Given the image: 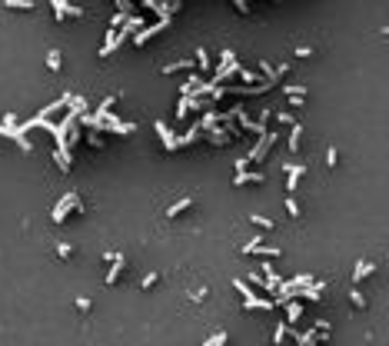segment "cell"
<instances>
[{
    "label": "cell",
    "instance_id": "6da1fadb",
    "mask_svg": "<svg viewBox=\"0 0 389 346\" xmlns=\"http://www.w3.org/2000/svg\"><path fill=\"white\" fill-rule=\"evenodd\" d=\"M70 213H83V200H80L77 193H64V197L57 200V207H54V213H50V216H54V223L60 226Z\"/></svg>",
    "mask_w": 389,
    "mask_h": 346
},
{
    "label": "cell",
    "instance_id": "7a4b0ae2",
    "mask_svg": "<svg viewBox=\"0 0 389 346\" xmlns=\"http://www.w3.org/2000/svg\"><path fill=\"white\" fill-rule=\"evenodd\" d=\"M279 137H276V130H263V134H259V140H256L253 143V150H250V163H263V160H266V153L269 150H273V143H276Z\"/></svg>",
    "mask_w": 389,
    "mask_h": 346
},
{
    "label": "cell",
    "instance_id": "3957f363",
    "mask_svg": "<svg viewBox=\"0 0 389 346\" xmlns=\"http://www.w3.org/2000/svg\"><path fill=\"white\" fill-rule=\"evenodd\" d=\"M170 20H173V17H160V20H156V23H150V27H140V30L133 34V47H143L146 40H150V37H156L160 30H163V27H170Z\"/></svg>",
    "mask_w": 389,
    "mask_h": 346
},
{
    "label": "cell",
    "instance_id": "277c9868",
    "mask_svg": "<svg viewBox=\"0 0 389 346\" xmlns=\"http://www.w3.org/2000/svg\"><path fill=\"white\" fill-rule=\"evenodd\" d=\"M153 134L163 140V150H167V153H177V150H180V146H177V134H173L163 120H153Z\"/></svg>",
    "mask_w": 389,
    "mask_h": 346
},
{
    "label": "cell",
    "instance_id": "5b68a950",
    "mask_svg": "<svg viewBox=\"0 0 389 346\" xmlns=\"http://www.w3.org/2000/svg\"><path fill=\"white\" fill-rule=\"evenodd\" d=\"M240 60H223L220 64V70H216V73H213V83H226V80L230 77H240Z\"/></svg>",
    "mask_w": 389,
    "mask_h": 346
},
{
    "label": "cell",
    "instance_id": "8992f818",
    "mask_svg": "<svg viewBox=\"0 0 389 346\" xmlns=\"http://www.w3.org/2000/svg\"><path fill=\"white\" fill-rule=\"evenodd\" d=\"M283 173H286V190L293 193L296 183H300V177L306 173V167H303V163H283Z\"/></svg>",
    "mask_w": 389,
    "mask_h": 346
},
{
    "label": "cell",
    "instance_id": "52a82bcc",
    "mask_svg": "<svg viewBox=\"0 0 389 346\" xmlns=\"http://www.w3.org/2000/svg\"><path fill=\"white\" fill-rule=\"evenodd\" d=\"M203 140L213 143V146H226V143H230V134L220 130V127H210V130H203Z\"/></svg>",
    "mask_w": 389,
    "mask_h": 346
},
{
    "label": "cell",
    "instance_id": "ba28073f",
    "mask_svg": "<svg viewBox=\"0 0 389 346\" xmlns=\"http://www.w3.org/2000/svg\"><path fill=\"white\" fill-rule=\"evenodd\" d=\"M123 267H127V257H123V253H113L110 270H107V283H117V279H120V273H123Z\"/></svg>",
    "mask_w": 389,
    "mask_h": 346
},
{
    "label": "cell",
    "instance_id": "9c48e42d",
    "mask_svg": "<svg viewBox=\"0 0 389 346\" xmlns=\"http://www.w3.org/2000/svg\"><path fill=\"white\" fill-rule=\"evenodd\" d=\"M373 273H376V263H373V260H359L356 270H353V283H363V279L373 277Z\"/></svg>",
    "mask_w": 389,
    "mask_h": 346
},
{
    "label": "cell",
    "instance_id": "30bf717a",
    "mask_svg": "<svg viewBox=\"0 0 389 346\" xmlns=\"http://www.w3.org/2000/svg\"><path fill=\"white\" fill-rule=\"evenodd\" d=\"M54 163H57L60 173H70V150L67 146H60V143L54 146Z\"/></svg>",
    "mask_w": 389,
    "mask_h": 346
},
{
    "label": "cell",
    "instance_id": "8fae6325",
    "mask_svg": "<svg viewBox=\"0 0 389 346\" xmlns=\"http://www.w3.org/2000/svg\"><path fill=\"white\" fill-rule=\"evenodd\" d=\"M243 183H266V173H246V170H236L233 187H243Z\"/></svg>",
    "mask_w": 389,
    "mask_h": 346
},
{
    "label": "cell",
    "instance_id": "7c38bea8",
    "mask_svg": "<svg viewBox=\"0 0 389 346\" xmlns=\"http://www.w3.org/2000/svg\"><path fill=\"white\" fill-rule=\"evenodd\" d=\"M283 306H286V323L293 326V323H296V320L303 316V306H300V300H296V296H289V300L283 303Z\"/></svg>",
    "mask_w": 389,
    "mask_h": 346
},
{
    "label": "cell",
    "instance_id": "4fadbf2b",
    "mask_svg": "<svg viewBox=\"0 0 389 346\" xmlns=\"http://www.w3.org/2000/svg\"><path fill=\"white\" fill-rule=\"evenodd\" d=\"M203 137V130L200 127H193V130H190V134H183V137H177V146L180 150H183V146H190V143H196V140H200Z\"/></svg>",
    "mask_w": 389,
    "mask_h": 346
},
{
    "label": "cell",
    "instance_id": "5bb4252c",
    "mask_svg": "<svg viewBox=\"0 0 389 346\" xmlns=\"http://www.w3.org/2000/svg\"><path fill=\"white\" fill-rule=\"evenodd\" d=\"M47 3H50V7H54V20L60 23V20H67V0H47Z\"/></svg>",
    "mask_w": 389,
    "mask_h": 346
},
{
    "label": "cell",
    "instance_id": "9a60e30c",
    "mask_svg": "<svg viewBox=\"0 0 389 346\" xmlns=\"http://www.w3.org/2000/svg\"><path fill=\"white\" fill-rule=\"evenodd\" d=\"M300 140H303V123L296 120L293 123V130H289V150H293V153L300 150Z\"/></svg>",
    "mask_w": 389,
    "mask_h": 346
},
{
    "label": "cell",
    "instance_id": "2e32d148",
    "mask_svg": "<svg viewBox=\"0 0 389 346\" xmlns=\"http://www.w3.org/2000/svg\"><path fill=\"white\" fill-rule=\"evenodd\" d=\"M190 207H193V200H190V197H183V200H177V203H173V207L167 210V216L173 220V216H180V213H183V210H190Z\"/></svg>",
    "mask_w": 389,
    "mask_h": 346
},
{
    "label": "cell",
    "instance_id": "e0dca14e",
    "mask_svg": "<svg viewBox=\"0 0 389 346\" xmlns=\"http://www.w3.org/2000/svg\"><path fill=\"white\" fill-rule=\"evenodd\" d=\"M190 67H196L193 60H177V64H167V67H160L163 73H180V70H190Z\"/></svg>",
    "mask_w": 389,
    "mask_h": 346
},
{
    "label": "cell",
    "instance_id": "ac0fdd59",
    "mask_svg": "<svg viewBox=\"0 0 389 346\" xmlns=\"http://www.w3.org/2000/svg\"><path fill=\"white\" fill-rule=\"evenodd\" d=\"M3 7H10V10H34L37 3L34 0H3Z\"/></svg>",
    "mask_w": 389,
    "mask_h": 346
},
{
    "label": "cell",
    "instance_id": "d6986e66",
    "mask_svg": "<svg viewBox=\"0 0 389 346\" xmlns=\"http://www.w3.org/2000/svg\"><path fill=\"white\" fill-rule=\"evenodd\" d=\"M70 110L77 113V117H80V113H87V97H83V93H80V97L73 93V97H70Z\"/></svg>",
    "mask_w": 389,
    "mask_h": 346
},
{
    "label": "cell",
    "instance_id": "ffe728a7",
    "mask_svg": "<svg viewBox=\"0 0 389 346\" xmlns=\"http://www.w3.org/2000/svg\"><path fill=\"white\" fill-rule=\"evenodd\" d=\"M233 290L240 293V296H243V300H253V296H256V293H253V286H246V283H243V279H240V277L233 279Z\"/></svg>",
    "mask_w": 389,
    "mask_h": 346
},
{
    "label": "cell",
    "instance_id": "44dd1931",
    "mask_svg": "<svg viewBox=\"0 0 389 346\" xmlns=\"http://www.w3.org/2000/svg\"><path fill=\"white\" fill-rule=\"evenodd\" d=\"M196 70H200V73H206V70H213V67H210V54H206L203 47H200V50H196Z\"/></svg>",
    "mask_w": 389,
    "mask_h": 346
},
{
    "label": "cell",
    "instance_id": "7402d4cb",
    "mask_svg": "<svg viewBox=\"0 0 389 346\" xmlns=\"http://www.w3.org/2000/svg\"><path fill=\"white\" fill-rule=\"evenodd\" d=\"M240 80H243V83H263V80H266V77H263V73H256V70H240Z\"/></svg>",
    "mask_w": 389,
    "mask_h": 346
},
{
    "label": "cell",
    "instance_id": "603a6c76",
    "mask_svg": "<svg viewBox=\"0 0 389 346\" xmlns=\"http://www.w3.org/2000/svg\"><path fill=\"white\" fill-rule=\"evenodd\" d=\"M250 223L259 226V230H273V226H276L273 220H269V216H259V213H253V216H250Z\"/></svg>",
    "mask_w": 389,
    "mask_h": 346
},
{
    "label": "cell",
    "instance_id": "cb8c5ba5",
    "mask_svg": "<svg viewBox=\"0 0 389 346\" xmlns=\"http://www.w3.org/2000/svg\"><path fill=\"white\" fill-rule=\"evenodd\" d=\"M256 253H259V257H263V260H276V257H283V250H276V246H263V243H259V246H256Z\"/></svg>",
    "mask_w": 389,
    "mask_h": 346
},
{
    "label": "cell",
    "instance_id": "d4e9b609",
    "mask_svg": "<svg viewBox=\"0 0 389 346\" xmlns=\"http://www.w3.org/2000/svg\"><path fill=\"white\" fill-rule=\"evenodd\" d=\"M286 333H289V323L283 320V323H276V330H273V343H283L286 340Z\"/></svg>",
    "mask_w": 389,
    "mask_h": 346
},
{
    "label": "cell",
    "instance_id": "484cf974",
    "mask_svg": "<svg viewBox=\"0 0 389 346\" xmlns=\"http://www.w3.org/2000/svg\"><path fill=\"white\" fill-rule=\"evenodd\" d=\"M286 213L293 216V220H300V203H296V197L289 193V200H286Z\"/></svg>",
    "mask_w": 389,
    "mask_h": 346
},
{
    "label": "cell",
    "instance_id": "4316f807",
    "mask_svg": "<svg viewBox=\"0 0 389 346\" xmlns=\"http://www.w3.org/2000/svg\"><path fill=\"white\" fill-rule=\"evenodd\" d=\"M349 303H353L356 310H366V296H363L359 290H353V293H349Z\"/></svg>",
    "mask_w": 389,
    "mask_h": 346
},
{
    "label": "cell",
    "instance_id": "83f0119b",
    "mask_svg": "<svg viewBox=\"0 0 389 346\" xmlns=\"http://www.w3.org/2000/svg\"><path fill=\"white\" fill-rule=\"evenodd\" d=\"M310 283H316V277H310V273H296L293 277V286H310Z\"/></svg>",
    "mask_w": 389,
    "mask_h": 346
},
{
    "label": "cell",
    "instance_id": "f1b7e54d",
    "mask_svg": "<svg viewBox=\"0 0 389 346\" xmlns=\"http://www.w3.org/2000/svg\"><path fill=\"white\" fill-rule=\"evenodd\" d=\"M47 67L54 70V73L60 70V50H50V54H47Z\"/></svg>",
    "mask_w": 389,
    "mask_h": 346
},
{
    "label": "cell",
    "instance_id": "f546056e",
    "mask_svg": "<svg viewBox=\"0 0 389 346\" xmlns=\"http://www.w3.org/2000/svg\"><path fill=\"white\" fill-rule=\"evenodd\" d=\"M293 340H296L300 346H313V343H316V333H296Z\"/></svg>",
    "mask_w": 389,
    "mask_h": 346
},
{
    "label": "cell",
    "instance_id": "4dcf8cb0",
    "mask_svg": "<svg viewBox=\"0 0 389 346\" xmlns=\"http://www.w3.org/2000/svg\"><path fill=\"white\" fill-rule=\"evenodd\" d=\"M87 143L93 146V150H100V146H103V140H100V130H90V134H87Z\"/></svg>",
    "mask_w": 389,
    "mask_h": 346
},
{
    "label": "cell",
    "instance_id": "1f68e13d",
    "mask_svg": "<svg viewBox=\"0 0 389 346\" xmlns=\"http://www.w3.org/2000/svg\"><path fill=\"white\" fill-rule=\"evenodd\" d=\"M113 103H117V93H107V100L100 103V110H97V113H100V117H103V113H110V107H113Z\"/></svg>",
    "mask_w": 389,
    "mask_h": 346
},
{
    "label": "cell",
    "instance_id": "d6a6232c",
    "mask_svg": "<svg viewBox=\"0 0 389 346\" xmlns=\"http://www.w3.org/2000/svg\"><path fill=\"white\" fill-rule=\"evenodd\" d=\"M156 279H160V273H146V277L140 279V286H143V290H150V286H156Z\"/></svg>",
    "mask_w": 389,
    "mask_h": 346
},
{
    "label": "cell",
    "instance_id": "836d02e7",
    "mask_svg": "<svg viewBox=\"0 0 389 346\" xmlns=\"http://www.w3.org/2000/svg\"><path fill=\"white\" fill-rule=\"evenodd\" d=\"M250 283H253V286H259V290H263V286H266V277H263V273H250Z\"/></svg>",
    "mask_w": 389,
    "mask_h": 346
},
{
    "label": "cell",
    "instance_id": "e575fe53",
    "mask_svg": "<svg viewBox=\"0 0 389 346\" xmlns=\"http://www.w3.org/2000/svg\"><path fill=\"white\" fill-rule=\"evenodd\" d=\"M70 253H73L70 243H57V257H60V260H70Z\"/></svg>",
    "mask_w": 389,
    "mask_h": 346
},
{
    "label": "cell",
    "instance_id": "d590c367",
    "mask_svg": "<svg viewBox=\"0 0 389 346\" xmlns=\"http://www.w3.org/2000/svg\"><path fill=\"white\" fill-rule=\"evenodd\" d=\"M336 160H339V153H336V146H329L326 150V167H336Z\"/></svg>",
    "mask_w": 389,
    "mask_h": 346
},
{
    "label": "cell",
    "instance_id": "8d00e7d4",
    "mask_svg": "<svg viewBox=\"0 0 389 346\" xmlns=\"http://www.w3.org/2000/svg\"><path fill=\"white\" fill-rule=\"evenodd\" d=\"M276 123H286V127H293V123H296V117H293V113H276Z\"/></svg>",
    "mask_w": 389,
    "mask_h": 346
},
{
    "label": "cell",
    "instance_id": "74e56055",
    "mask_svg": "<svg viewBox=\"0 0 389 346\" xmlns=\"http://www.w3.org/2000/svg\"><path fill=\"white\" fill-rule=\"evenodd\" d=\"M223 343H226V333H216V336L206 340V346H223Z\"/></svg>",
    "mask_w": 389,
    "mask_h": 346
},
{
    "label": "cell",
    "instance_id": "f35d334b",
    "mask_svg": "<svg viewBox=\"0 0 389 346\" xmlns=\"http://www.w3.org/2000/svg\"><path fill=\"white\" fill-rule=\"evenodd\" d=\"M233 7L240 13H253V10H250V0H233Z\"/></svg>",
    "mask_w": 389,
    "mask_h": 346
},
{
    "label": "cell",
    "instance_id": "ab89813d",
    "mask_svg": "<svg viewBox=\"0 0 389 346\" xmlns=\"http://www.w3.org/2000/svg\"><path fill=\"white\" fill-rule=\"evenodd\" d=\"M283 93H286V97H289V93H300V97H303V93H306V87H300V83L293 87V83H289V87H283Z\"/></svg>",
    "mask_w": 389,
    "mask_h": 346
},
{
    "label": "cell",
    "instance_id": "60d3db41",
    "mask_svg": "<svg viewBox=\"0 0 389 346\" xmlns=\"http://www.w3.org/2000/svg\"><path fill=\"white\" fill-rule=\"evenodd\" d=\"M67 17H77V20H80V17H83V7H73V3H70V7H67Z\"/></svg>",
    "mask_w": 389,
    "mask_h": 346
},
{
    "label": "cell",
    "instance_id": "b9f144b4",
    "mask_svg": "<svg viewBox=\"0 0 389 346\" xmlns=\"http://www.w3.org/2000/svg\"><path fill=\"white\" fill-rule=\"evenodd\" d=\"M256 246H259V236H256V240H250V243L243 246V253H256Z\"/></svg>",
    "mask_w": 389,
    "mask_h": 346
},
{
    "label": "cell",
    "instance_id": "7bdbcfd3",
    "mask_svg": "<svg viewBox=\"0 0 389 346\" xmlns=\"http://www.w3.org/2000/svg\"><path fill=\"white\" fill-rule=\"evenodd\" d=\"M77 310H80V313L90 310V300H87V296H80V300H77Z\"/></svg>",
    "mask_w": 389,
    "mask_h": 346
},
{
    "label": "cell",
    "instance_id": "ee69618b",
    "mask_svg": "<svg viewBox=\"0 0 389 346\" xmlns=\"http://www.w3.org/2000/svg\"><path fill=\"white\" fill-rule=\"evenodd\" d=\"M3 123H7V127H17V123H20V120H17L13 113H3Z\"/></svg>",
    "mask_w": 389,
    "mask_h": 346
}]
</instances>
